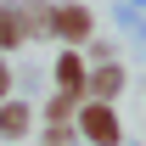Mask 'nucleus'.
Returning a JSON list of instances; mask_svg holds the SVG:
<instances>
[{
	"instance_id": "5",
	"label": "nucleus",
	"mask_w": 146,
	"mask_h": 146,
	"mask_svg": "<svg viewBox=\"0 0 146 146\" xmlns=\"http://www.w3.org/2000/svg\"><path fill=\"white\" fill-rule=\"evenodd\" d=\"M34 107H28V101H23V96H6V101H0V141H28V135H34Z\"/></svg>"
},
{
	"instance_id": "6",
	"label": "nucleus",
	"mask_w": 146,
	"mask_h": 146,
	"mask_svg": "<svg viewBox=\"0 0 146 146\" xmlns=\"http://www.w3.org/2000/svg\"><path fill=\"white\" fill-rule=\"evenodd\" d=\"M51 0H17V17H23V34L28 39H51Z\"/></svg>"
},
{
	"instance_id": "2",
	"label": "nucleus",
	"mask_w": 146,
	"mask_h": 146,
	"mask_svg": "<svg viewBox=\"0 0 146 146\" xmlns=\"http://www.w3.org/2000/svg\"><path fill=\"white\" fill-rule=\"evenodd\" d=\"M51 39H62V51H79V45H90L96 39V11L84 0H62L51 11Z\"/></svg>"
},
{
	"instance_id": "13",
	"label": "nucleus",
	"mask_w": 146,
	"mask_h": 146,
	"mask_svg": "<svg viewBox=\"0 0 146 146\" xmlns=\"http://www.w3.org/2000/svg\"><path fill=\"white\" fill-rule=\"evenodd\" d=\"M124 6H135V11H141V17H146V0H124Z\"/></svg>"
},
{
	"instance_id": "9",
	"label": "nucleus",
	"mask_w": 146,
	"mask_h": 146,
	"mask_svg": "<svg viewBox=\"0 0 146 146\" xmlns=\"http://www.w3.org/2000/svg\"><path fill=\"white\" fill-rule=\"evenodd\" d=\"M118 23H124V28H129V39H135V51L146 56V17H141V11H135V6H124V0H118Z\"/></svg>"
},
{
	"instance_id": "10",
	"label": "nucleus",
	"mask_w": 146,
	"mask_h": 146,
	"mask_svg": "<svg viewBox=\"0 0 146 146\" xmlns=\"http://www.w3.org/2000/svg\"><path fill=\"white\" fill-rule=\"evenodd\" d=\"M39 146H79V129H73V124H56V129L39 135Z\"/></svg>"
},
{
	"instance_id": "8",
	"label": "nucleus",
	"mask_w": 146,
	"mask_h": 146,
	"mask_svg": "<svg viewBox=\"0 0 146 146\" xmlns=\"http://www.w3.org/2000/svg\"><path fill=\"white\" fill-rule=\"evenodd\" d=\"M73 112H79V96H68V90H51V101L34 112L45 129H56V124H73Z\"/></svg>"
},
{
	"instance_id": "4",
	"label": "nucleus",
	"mask_w": 146,
	"mask_h": 146,
	"mask_svg": "<svg viewBox=\"0 0 146 146\" xmlns=\"http://www.w3.org/2000/svg\"><path fill=\"white\" fill-rule=\"evenodd\" d=\"M84 73H90L84 51H56V62H51V84H56V90H68V96L84 101Z\"/></svg>"
},
{
	"instance_id": "7",
	"label": "nucleus",
	"mask_w": 146,
	"mask_h": 146,
	"mask_svg": "<svg viewBox=\"0 0 146 146\" xmlns=\"http://www.w3.org/2000/svg\"><path fill=\"white\" fill-rule=\"evenodd\" d=\"M17 45H28L23 17H17V0H0V56H11Z\"/></svg>"
},
{
	"instance_id": "1",
	"label": "nucleus",
	"mask_w": 146,
	"mask_h": 146,
	"mask_svg": "<svg viewBox=\"0 0 146 146\" xmlns=\"http://www.w3.org/2000/svg\"><path fill=\"white\" fill-rule=\"evenodd\" d=\"M73 129L84 146H124V124H118V107H101V101H79L73 112Z\"/></svg>"
},
{
	"instance_id": "12",
	"label": "nucleus",
	"mask_w": 146,
	"mask_h": 146,
	"mask_svg": "<svg viewBox=\"0 0 146 146\" xmlns=\"http://www.w3.org/2000/svg\"><path fill=\"white\" fill-rule=\"evenodd\" d=\"M84 62H90V68H96V62H118V51H112L107 39H96V45H90V56H84Z\"/></svg>"
},
{
	"instance_id": "11",
	"label": "nucleus",
	"mask_w": 146,
	"mask_h": 146,
	"mask_svg": "<svg viewBox=\"0 0 146 146\" xmlns=\"http://www.w3.org/2000/svg\"><path fill=\"white\" fill-rule=\"evenodd\" d=\"M6 96H17V68H11V56H0V101Z\"/></svg>"
},
{
	"instance_id": "3",
	"label": "nucleus",
	"mask_w": 146,
	"mask_h": 146,
	"mask_svg": "<svg viewBox=\"0 0 146 146\" xmlns=\"http://www.w3.org/2000/svg\"><path fill=\"white\" fill-rule=\"evenodd\" d=\"M129 73L124 62H96L90 73H84V101H101V107H118V96H124Z\"/></svg>"
}]
</instances>
